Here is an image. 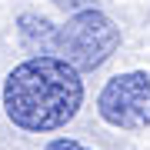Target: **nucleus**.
Returning a JSON list of instances; mask_svg holds the SVG:
<instances>
[{
  "label": "nucleus",
  "mask_w": 150,
  "mask_h": 150,
  "mask_svg": "<svg viewBox=\"0 0 150 150\" xmlns=\"http://www.w3.org/2000/svg\"><path fill=\"white\" fill-rule=\"evenodd\" d=\"M97 113L120 130H147L150 127V74L130 70L103 83L97 97Z\"/></svg>",
  "instance_id": "obj_3"
},
{
  "label": "nucleus",
  "mask_w": 150,
  "mask_h": 150,
  "mask_svg": "<svg viewBox=\"0 0 150 150\" xmlns=\"http://www.w3.org/2000/svg\"><path fill=\"white\" fill-rule=\"evenodd\" d=\"M54 23H47V20H40V17H33V13H23L20 17V37L30 43V47H47L50 54H54Z\"/></svg>",
  "instance_id": "obj_4"
},
{
  "label": "nucleus",
  "mask_w": 150,
  "mask_h": 150,
  "mask_svg": "<svg viewBox=\"0 0 150 150\" xmlns=\"http://www.w3.org/2000/svg\"><path fill=\"white\" fill-rule=\"evenodd\" d=\"M54 7H60V10H83V7H93V0H50Z\"/></svg>",
  "instance_id": "obj_5"
},
{
  "label": "nucleus",
  "mask_w": 150,
  "mask_h": 150,
  "mask_svg": "<svg viewBox=\"0 0 150 150\" xmlns=\"http://www.w3.org/2000/svg\"><path fill=\"white\" fill-rule=\"evenodd\" d=\"M83 103L80 70L57 54H40L17 64L4 80V110L13 127L30 134L60 130Z\"/></svg>",
  "instance_id": "obj_1"
},
{
  "label": "nucleus",
  "mask_w": 150,
  "mask_h": 150,
  "mask_svg": "<svg viewBox=\"0 0 150 150\" xmlns=\"http://www.w3.org/2000/svg\"><path fill=\"white\" fill-rule=\"evenodd\" d=\"M120 47V27L97 7H83L67 17L64 27L54 30V54L77 70H97Z\"/></svg>",
  "instance_id": "obj_2"
},
{
  "label": "nucleus",
  "mask_w": 150,
  "mask_h": 150,
  "mask_svg": "<svg viewBox=\"0 0 150 150\" xmlns=\"http://www.w3.org/2000/svg\"><path fill=\"white\" fill-rule=\"evenodd\" d=\"M43 150H90V147L77 144V140H64V137H60V140H50V144L43 147Z\"/></svg>",
  "instance_id": "obj_6"
}]
</instances>
